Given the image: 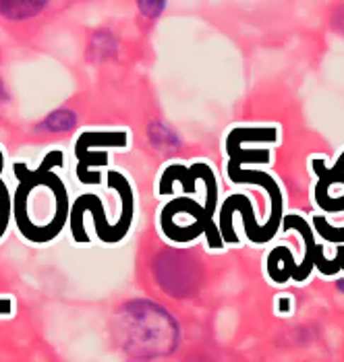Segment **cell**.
<instances>
[{
	"label": "cell",
	"mask_w": 344,
	"mask_h": 362,
	"mask_svg": "<svg viewBox=\"0 0 344 362\" xmlns=\"http://www.w3.org/2000/svg\"><path fill=\"white\" fill-rule=\"evenodd\" d=\"M338 290H340V292H344V279H338Z\"/></svg>",
	"instance_id": "10"
},
{
	"label": "cell",
	"mask_w": 344,
	"mask_h": 362,
	"mask_svg": "<svg viewBox=\"0 0 344 362\" xmlns=\"http://www.w3.org/2000/svg\"><path fill=\"white\" fill-rule=\"evenodd\" d=\"M75 124H77V116H75V112L57 110V112H52V114H48V116H46V120L38 124V129L48 131V133H64V131H71Z\"/></svg>",
	"instance_id": "5"
},
{
	"label": "cell",
	"mask_w": 344,
	"mask_h": 362,
	"mask_svg": "<svg viewBox=\"0 0 344 362\" xmlns=\"http://www.w3.org/2000/svg\"><path fill=\"white\" fill-rule=\"evenodd\" d=\"M205 211L197 207L195 203L187 201V199H180V201H174L166 207L164 211V218H162V226L166 230V234L171 238H176V240H189L193 236H197L201 230L189 226L185 222L187 218H195V216H203Z\"/></svg>",
	"instance_id": "3"
},
{
	"label": "cell",
	"mask_w": 344,
	"mask_h": 362,
	"mask_svg": "<svg viewBox=\"0 0 344 362\" xmlns=\"http://www.w3.org/2000/svg\"><path fill=\"white\" fill-rule=\"evenodd\" d=\"M46 4L38 0H6L0 2V15L6 19H28L38 15Z\"/></svg>",
	"instance_id": "4"
},
{
	"label": "cell",
	"mask_w": 344,
	"mask_h": 362,
	"mask_svg": "<svg viewBox=\"0 0 344 362\" xmlns=\"http://www.w3.org/2000/svg\"><path fill=\"white\" fill-rule=\"evenodd\" d=\"M149 139L158 147V149H176L178 147V139L172 133L168 127H164L162 122H154L149 127Z\"/></svg>",
	"instance_id": "7"
},
{
	"label": "cell",
	"mask_w": 344,
	"mask_h": 362,
	"mask_svg": "<svg viewBox=\"0 0 344 362\" xmlns=\"http://www.w3.org/2000/svg\"><path fill=\"white\" fill-rule=\"evenodd\" d=\"M0 95H2V87H0Z\"/></svg>",
	"instance_id": "11"
},
{
	"label": "cell",
	"mask_w": 344,
	"mask_h": 362,
	"mask_svg": "<svg viewBox=\"0 0 344 362\" xmlns=\"http://www.w3.org/2000/svg\"><path fill=\"white\" fill-rule=\"evenodd\" d=\"M139 11H144V15L145 17H160V13L164 11V6H166V2H162V0H142L139 4Z\"/></svg>",
	"instance_id": "9"
},
{
	"label": "cell",
	"mask_w": 344,
	"mask_h": 362,
	"mask_svg": "<svg viewBox=\"0 0 344 362\" xmlns=\"http://www.w3.org/2000/svg\"><path fill=\"white\" fill-rule=\"evenodd\" d=\"M98 143H106V145H122L125 143V135L118 133H96V135H84L79 143H77V153H81L86 149V145H98Z\"/></svg>",
	"instance_id": "8"
},
{
	"label": "cell",
	"mask_w": 344,
	"mask_h": 362,
	"mask_svg": "<svg viewBox=\"0 0 344 362\" xmlns=\"http://www.w3.org/2000/svg\"><path fill=\"white\" fill-rule=\"evenodd\" d=\"M154 272H156L158 284L176 298L191 296L200 284V267L187 252H162L156 259Z\"/></svg>",
	"instance_id": "2"
},
{
	"label": "cell",
	"mask_w": 344,
	"mask_h": 362,
	"mask_svg": "<svg viewBox=\"0 0 344 362\" xmlns=\"http://www.w3.org/2000/svg\"><path fill=\"white\" fill-rule=\"evenodd\" d=\"M116 50V42L113 40V35L108 31H100L93 35L91 40V48H89V56L93 60H104L110 54H115Z\"/></svg>",
	"instance_id": "6"
},
{
	"label": "cell",
	"mask_w": 344,
	"mask_h": 362,
	"mask_svg": "<svg viewBox=\"0 0 344 362\" xmlns=\"http://www.w3.org/2000/svg\"><path fill=\"white\" fill-rule=\"evenodd\" d=\"M118 346L133 358L149 361L176 350L178 325L166 308L149 300H131L115 317Z\"/></svg>",
	"instance_id": "1"
}]
</instances>
